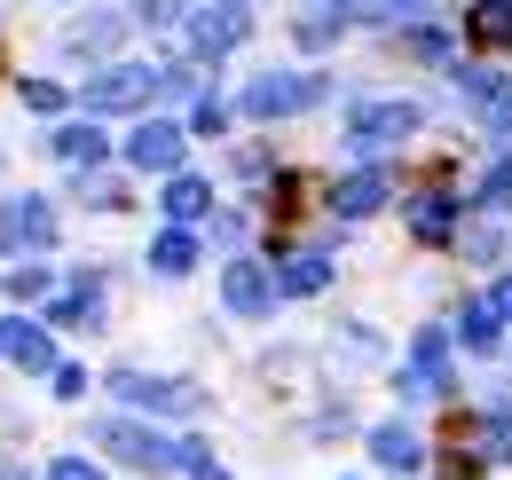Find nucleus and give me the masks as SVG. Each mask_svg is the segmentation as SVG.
I'll return each mask as SVG.
<instances>
[{
	"label": "nucleus",
	"mask_w": 512,
	"mask_h": 480,
	"mask_svg": "<svg viewBox=\"0 0 512 480\" xmlns=\"http://www.w3.org/2000/svg\"><path fill=\"white\" fill-rule=\"evenodd\" d=\"M95 300H103V284H95V276H79V284H71L64 300L48 307V323H95V315H103Z\"/></svg>",
	"instance_id": "412c9836"
},
{
	"label": "nucleus",
	"mask_w": 512,
	"mask_h": 480,
	"mask_svg": "<svg viewBox=\"0 0 512 480\" xmlns=\"http://www.w3.org/2000/svg\"><path fill=\"white\" fill-rule=\"evenodd\" d=\"M465 40L473 48H512V0H473L465 8Z\"/></svg>",
	"instance_id": "2eb2a0df"
},
{
	"label": "nucleus",
	"mask_w": 512,
	"mask_h": 480,
	"mask_svg": "<svg viewBox=\"0 0 512 480\" xmlns=\"http://www.w3.org/2000/svg\"><path fill=\"white\" fill-rule=\"evenodd\" d=\"M489 315H497V323H512V276H497V292H489Z\"/></svg>",
	"instance_id": "473e14b6"
},
{
	"label": "nucleus",
	"mask_w": 512,
	"mask_h": 480,
	"mask_svg": "<svg viewBox=\"0 0 512 480\" xmlns=\"http://www.w3.org/2000/svg\"><path fill=\"white\" fill-rule=\"evenodd\" d=\"M150 268H158V276H190L197 268V237L190 229H166V237L150 244Z\"/></svg>",
	"instance_id": "a211bd4d"
},
{
	"label": "nucleus",
	"mask_w": 512,
	"mask_h": 480,
	"mask_svg": "<svg viewBox=\"0 0 512 480\" xmlns=\"http://www.w3.org/2000/svg\"><path fill=\"white\" fill-rule=\"evenodd\" d=\"M111 40H119V16H87V24L71 32V56H103Z\"/></svg>",
	"instance_id": "5701e85b"
},
{
	"label": "nucleus",
	"mask_w": 512,
	"mask_h": 480,
	"mask_svg": "<svg viewBox=\"0 0 512 480\" xmlns=\"http://www.w3.org/2000/svg\"><path fill=\"white\" fill-rule=\"evenodd\" d=\"M127 166H142V174H182V126L174 119H142L127 134Z\"/></svg>",
	"instance_id": "0eeeda50"
},
{
	"label": "nucleus",
	"mask_w": 512,
	"mask_h": 480,
	"mask_svg": "<svg viewBox=\"0 0 512 480\" xmlns=\"http://www.w3.org/2000/svg\"><path fill=\"white\" fill-rule=\"evenodd\" d=\"M402 48H410V56H418V63H449V40H442V32H410Z\"/></svg>",
	"instance_id": "c756f323"
},
{
	"label": "nucleus",
	"mask_w": 512,
	"mask_h": 480,
	"mask_svg": "<svg viewBox=\"0 0 512 480\" xmlns=\"http://www.w3.org/2000/svg\"><path fill=\"white\" fill-rule=\"evenodd\" d=\"M166 213H174V229L205 221V213H213V181H197V174H174V181H166Z\"/></svg>",
	"instance_id": "f3484780"
},
{
	"label": "nucleus",
	"mask_w": 512,
	"mask_h": 480,
	"mask_svg": "<svg viewBox=\"0 0 512 480\" xmlns=\"http://www.w3.org/2000/svg\"><path fill=\"white\" fill-rule=\"evenodd\" d=\"M402 134H418V103H363L355 119H347V142L371 158V150H394Z\"/></svg>",
	"instance_id": "423d86ee"
},
{
	"label": "nucleus",
	"mask_w": 512,
	"mask_h": 480,
	"mask_svg": "<svg viewBox=\"0 0 512 480\" xmlns=\"http://www.w3.org/2000/svg\"><path fill=\"white\" fill-rule=\"evenodd\" d=\"M371 457H379L386 473H418L426 465V441L410 425H371Z\"/></svg>",
	"instance_id": "4468645a"
},
{
	"label": "nucleus",
	"mask_w": 512,
	"mask_h": 480,
	"mask_svg": "<svg viewBox=\"0 0 512 480\" xmlns=\"http://www.w3.org/2000/svg\"><path fill=\"white\" fill-rule=\"evenodd\" d=\"M323 79L316 71H260L245 87V119H292V111H316Z\"/></svg>",
	"instance_id": "f03ea898"
},
{
	"label": "nucleus",
	"mask_w": 512,
	"mask_h": 480,
	"mask_svg": "<svg viewBox=\"0 0 512 480\" xmlns=\"http://www.w3.org/2000/svg\"><path fill=\"white\" fill-rule=\"evenodd\" d=\"M449 386V331H418L410 347V370H402V402H426Z\"/></svg>",
	"instance_id": "6e6552de"
},
{
	"label": "nucleus",
	"mask_w": 512,
	"mask_h": 480,
	"mask_svg": "<svg viewBox=\"0 0 512 480\" xmlns=\"http://www.w3.org/2000/svg\"><path fill=\"white\" fill-rule=\"evenodd\" d=\"M174 87V71H150V63H111L87 79V111H142Z\"/></svg>",
	"instance_id": "f257e3e1"
},
{
	"label": "nucleus",
	"mask_w": 512,
	"mask_h": 480,
	"mask_svg": "<svg viewBox=\"0 0 512 480\" xmlns=\"http://www.w3.org/2000/svg\"><path fill=\"white\" fill-rule=\"evenodd\" d=\"M434 0H355V16H371V24H402V16H426Z\"/></svg>",
	"instance_id": "b1692460"
},
{
	"label": "nucleus",
	"mask_w": 512,
	"mask_h": 480,
	"mask_svg": "<svg viewBox=\"0 0 512 480\" xmlns=\"http://www.w3.org/2000/svg\"><path fill=\"white\" fill-rule=\"evenodd\" d=\"M24 111H64V87L56 79H24Z\"/></svg>",
	"instance_id": "cd10ccee"
},
{
	"label": "nucleus",
	"mask_w": 512,
	"mask_h": 480,
	"mask_svg": "<svg viewBox=\"0 0 512 480\" xmlns=\"http://www.w3.org/2000/svg\"><path fill=\"white\" fill-rule=\"evenodd\" d=\"M457 87H465V103H481V119L497 126V134H512V79H497V71H457Z\"/></svg>",
	"instance_id": "f8f14e48"
},
{
	"label": "nucleus",
	"mask_w": 512,
	"mask_h": 480,
	"mask_svg": "<svg viewBox=\"0 0 512 480\" xmlns=\"http://www.w3.org/2000/svg\"><path fill=\"white\" fill-rule=\"evenodd\" d=\"M8 292H16V300H48V268H32V260H24V268L8 276Z\"/></svg>",
	"instance_id": "c85d7f7f"
},
{
	"label": "nucleus",
	"mask_w": 512,
	"mask_h": 480,
	"mask_svg": "<svg viewBox=\"0 0 512 480\" xmlns=\"http://www.w3.org/2000/svg\"><path fill=\"white\" fill-rule=\"evenodd\" d=\"M48 244H56V205L48 197H8L0 205V252L24 260V252H48Z\"/></svg>",
	"instance_id": "39448f33"
},
{
	"label": "nucleus",
	"mask_w": 512,
	"mask_h": 480,
	"mask_svg": "<svg viewBox=\"0 0 512 480\" xmlns=\"http://www.w3.org/2000/svg\"><path fill=\"white\" fill-rule=\"evenodd\" d=\"M0 480H24V473H0Z\"/></svg>",
	"instance_id": "f704fd0d"
},
{
	"label": "nucleus",
	"mask_w": 512,
	"mask_h": 480,
	"mask_svg": "<svg viewBox=\"0 0 512 480\" xmlns=\"http://www.w3.org/2000/svg\"><path fill=\"white\" fill-rule=\"evenodd\" d=\"M245 32H253V16H245L237 0H221V8H197V16H190V48H197V56H229Z\"/></svg>",
	"instance_id": "1a4fd4ad"
},
{
	"label": "nucleus",
	"mask_w": 512,
	"mask_h": 480,
	"mask_svg": "<svg viewBox=\"0 0 512 480\" xmlns=\"http://www.w3.org/2000/svg\"><path fill=\"white\" fill-rule=\"evenodd\" d=\"M410 229L426 244H442L449 229H457V197H418V205H410Z\"/></svg>",
	"instance_id": "aec40b11"
},
{
	"label": "nucleus",
	"mask_w": 512,
	"mask_h": 480,
	"mask_svg": "<svg viewBox=\"0 0 512 480\" xmlns=\"http://www.w3.org/2000/svg\"><path fill=\"white\" fill-rule=\"evenodd\" d=\"M339 24H347V8L331 0L323 16H300V40H308V48H323V40H339Z\"/></svg>",
	"instance_id": "a878e982"
},
{
	"label": "nucleus",
	"mask_w": 512,
	"mask_h": 480,
	"mask_svg": "<svg viewBox=\"0 0 512 480\" xmlns=\"http://www.w3.org/2000/svg\"><path fill=\"white\" fill-rule=\"evenodd\" d=\"M481 449H489V465H505V457H512V418H505V410L481 418Z\"/></svg>",
	"instance_id": "393cba45"
},
{
	"label": "nucleus",
	"mask_w": 512,
	"mask_h": 480,
	"mask_svg": "<svg viewBox=\"0 0 512 480\" xmlns=\"http://www.w3.org/2000/svg\"><path fill=\"white\" fill-rule=\"evenodd\" d=\"M465 252H473V260H497V252H505V237H497V229H473V237H465Z\"/></svg>",
	"instance_id": "2f4dec72"
},
{
	"label": "nucleus",
	"mask_w": 512,
	"mask_h": 480,
	"mask_svg": "<svg viewBox=\"0 0 512 480\" xmlns=\"http://www.w3.org/2000/svg\"><path fill=\"white\" fill-rule=\"evenodd\" d=\"M103 150H111V142H103L95 126H56V158H64V166H103Z\"/></svg>",
	"instance_id": "6ab92c4d"
},
{
	"label": "nucleus",
	"mask_w": 512,
	"mask_h": 480,
	"mask_svg": "<svg viewBox=\"0 0 512 480\" xmlns=\"http://www.w3.org/2000/svg\"><path fill=\"white\" fill-rule=\"evenodd\" d=\"M0 355L16 362V370H56L48 331H40V323H24V315H0Z\"/></svg>",
	"instance_id": "9b49d317"
},
{
	"label": "nucleus",
	"mask_w": 512,
	"mask_h": 480,
	"mask_svg": "<svg viewBox=\"0 0 512 480\" xmlns=\"http://www.w3.org/2000/svg\"><path fill=\"white\" fill-rule=\"evenodd\" d=\"M379 205H386V174L379 166H363V174H347L339 189H331V213H339V221H363V213H379Z\"/></svg>",
	"instance_id": "ddd939ff"
},
{
	"label": "nucleus",
	"mask_w": 512,
	"mask_h": 480,
	"mask_svg": "<svg viewBox=\"0 0 512 480\" xmlns=\"http://www.w3.org/2000/svg\"><path fill=\"white\" fill-rule=\"evenodd\" d=\"M95 441H103L111 457H127L134 473H166V465H182V441H166V433H150V425H134V418L95 425Z\"/></svg>",
	"instance_id": "7ed1b4c3"
},
{
	"label": "nucleus",
	"mask_w": 512,
	"mask_h": 480,
	"mask_svg": "<svg viewBox=\"0 0 512 480\" xmlns=\"http://www.w3.org/2000/svg\"><path fill=\"white\" fill-rule=\"evenodd\" d=\"M221 126H229V103H221V95H197L190 103V134H221Z\"/></svg>",
	"instance_id": "bb28decb"
},
{
	"label": "nucleus",
	"mask_w": 512,
	"mask_h": 480,
	"mask_svg": "<svg viewBox=\"0 0 512 480\" xmlns=\"http://www.w3.org/2000/svg\"><path fill=\"white\" fill-rule=\"evenodd\" d=\"M221 300H229V315H268V307H276V276H268L260 260H229Z\"/></svg>",
	"instance_id": "9d476101"
},
{
	"label": "nucleus",
	"mask_w": 512,
	"mask_h": 480,
	"mask_svg": "<svg viewBox=\"0 0 512 480\" xmlns=\"http://www.w3.org/2000/svg\"><path fill=\"white\" fill-rule=\"evenodd\" d=\"M111 386H119V402H134V410H166V418H197V410H205V394H197L190 378H142V370H111Z\"/></svg>",
	"instance_id": "20e7f679"
},
{
	"label": "nucleus",
	"mask_w": 512,
	"mask_h": 480,
	"mask_svg": "<svg viewBox=\"0 0 512 480\" xmlns=\"http://www.w3.org/2000/svg\"><path fill=\"white\" fill-rule=\"evenodd\" d=\"M134 16H142V24H174V16H182V0H134Z\"/></svg>",
	"instance_id": "7c9ffc66"
},
{
	"label": "nucleus",
	"mask_w": 512,
	"mask_h": 480,
	"mask_svg": "<svg viewBox=\"0 0 512 480\" xmlns=\"http://www.w3.org/2000/svg\"><path fill=\"white\" fill-rule=\"evenodd\" d=\"M457 339H465L473 355H489V347H497V315H489V300H473L465 315H457Z\"/></svg>",
	"instance_id": "4be33fe9"
},
{
	"label": "nucleus",
	"mask_w": 512,
	"mask_h": 480,
	"mask_svg": "<svg viewBox=\"0 0 512 480\" xmlns=\"http://www.w3.org/2000/svg\"><path fill=\"white\" fill-rule=\"evenodd\" d=\"M48 480H103V473H95L87 457H64V465H56V473H48Z\"/></svg>",
	"instance_id": "72a5a7b5"
},
{
	"label": "nucleus",
	"mask_w": 512,
	"mask_h": 480,
	"mask_svg": "<svg viewBox=\"0 0 512 480\" xmlns=\"http://www.w3.org/2000/svg\"><path fill=\"white\" fill-rule=\"evenodd\" d=\"M323 284H331V260H323V252H292V260L276 268V292H284V300H308Z\"/></svg>",
	"instance_id": "dca6fc26"
}]
</instances>
